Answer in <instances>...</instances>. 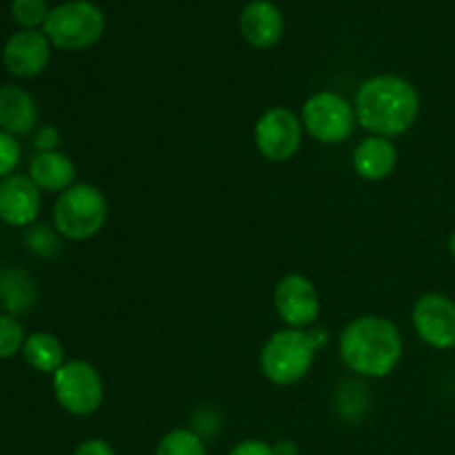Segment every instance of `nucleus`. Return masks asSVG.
I'll use <instances>...</instances> for the list:
<instances>
[{"instance_id":"1","label":"nucleus","mask_w":455,"mask_h":455,"mask_svg":"<svg viewBox=\"0 0 455 455\" xmlns=\"http://www.w3.org/2000/svg\"><path fill=\"white\" fill-rule=\"evenodd\" d=\"M355 118L371 136H403L420 114L418 89L403 76H373L355 92Z\"/></svg>"},{"instance_id":"2","label":"nucleus","mask_w":455,"mask_h":455,"mask_svg":"<svg viewBox=\"0 0 455 455\" xmlns=\"http://www.w3.org/2000/svg\"><path fill=\"white\" fill-rule=\"evenodd\" d=\"M403 336L389 318L363 315L347 324L338 340L340 358L355 376L380 380L403 360Z\"/></svg>"},{"instance_id":"3","label":"nucleus","mask_w":455,"mask_h":455,"mask_svg":"<svg viewBox=\"0 0 455 455\" xmlns=\"http://www.w3.org/2000/svg\"><path fill=\"white\" fill-rule=\"evenodd\" d=\"M329 342L327 329H280L262 345L260 371L271 385L291 387L311 371L315 354Z\"/></svg>"},{"instance_id":"4","label":"nucleus","mask_w":455,"mask_h":455,"mask_svg":"<svg viewBox=\"0 0 455 455\" xmlns=\"http://www.w3.org/2000/svg\"><path fill=\"white\" fill-rule=\"evenodd\" d=\"M107 198L96 185L76 182L53 204V229L67 240L83 243L100 234L107 222Z\"/></svg>"},{"instance_id":"5","label":"nucleus","mask_w":455,"mask_h":455,"mask_svg":"<svg viewBox=\"0 0 455 455\" xmlns=\"http://www.w3.org/2000/svg\"><path fill=\"white\" fill-rule=\"evenodd\" d=\"M43 34L53 47L65 52L89 49L105 34V13L89 0H69L49 12Z\"/></svg>"},{"instance_id":"6","label":"nucleus","mask_w":455,"mask_h":455,"mask_svg":"<svg viewBox=\"0 0 455 455\" xmlns=\"http://www.w3.org/2000/svg\"><path fill=\"white\" fill-rule=\"evenodd\" d=\"M58 404L71 416H92L102 407L105 382L100 371L87 360H67L52 378Z\"/></svg>"},{"instance_id":"7","label":"nucleus","mask_w":455,"mask_h":455,"mask_svg":"<svg viewBox=\"0 0 455 455\" xmlns=\"http://www.w3.org/2000/svg\"><path fill=\"white\" fill-rule=\"evenodd\" d=\"M302 127L323 145H340L354 133L355 109L347 98L336 92H318L302 105Z\"/></svg>"},{"instance_id":"8","label":"nucleus","mask_w":455,"mask_h":455,"mask_svg":"<svg viewBox=\"0 0 455 455\" xmlns=\"http://www.w3.org/2000/svg\"><path fill=\"white\" fill-rule=\"evenodd\" d=\"M302 120L287 107H271L258 118L253 140L262 158L269 163H287L300 151Z\"/></svg>"},{"instance_id":"9","label":"nucleus","mask_w":455,"mask_h":455,"mask_svg":"<svg viewBox=\"0 0 455 455\" xmlns=\"http://www.w3.org/2000/svg\"><path fill=\"white\" fill-rule=\"evenodd\" d=\"M411 323L418 338L431 349L449 351L455 347V300L444 293H425L418 298Z\"/></svg>"},{"instance_id":"10","label":"nucleus","mask_w":455,"mask_h":455,"mask_svg":"<svg viewBox=\"0 0 455 455\" xmlns=\"http://www.w3.org/2000/svg\"><path fill=\"white\" fill-rule=\"evenodd\" d=\"M274 307L289 329H309L320 315V293L302 274H289L278 280Z\"/></svg>"},{"instance_id":"11","label":"nucleus","mask_w":455,"mask_h":455,"mask_svg":"<svg viewBox=\"0 0 455 455\" xmlns=\"http://www.w3.org/2000/svg\"><path fill=\"white\" fill-rule=\"evenodd\" d=\"M52 58V43L43 31L20 29L7 40L3 49V62L16 78H34L43 74Z\"/></svg>"},{"instance_id":"12","label":"nucleus","mask_w":455,"mask_h":455,"mask_svg":"<svg viewBox=\"0 0 455 455\" xmlns=\"http://www.w3.org/2000/svg\"><path fill=\"white\" fill-rule=\"evenodd\" d=\"M43 196L36 182L22 173L0 180V220L9 227H29L38 218Z\"/></svg>"},{"instance_id":"13","label":"nucleus","mask_w":455,"mask_h":455,"mask_svg":"<svg viewBox=\"0 0 455 455\" xmlns=\"http://www.w3.org/2000/svg\"><path fill=\"white\" fill-rule=\"evenodd\" d=\"M240 34L251 47L271 49L283 40V12L271 0H251L240 13Z\"/></svg>"},{"instance_id":"14","label":"nucleus","mask_w":455,"mask_h":455,"mask_svg":"<svg viewBox=\"0 0 455 455\" xmlns=\"http://www.w3.org/2000/svg\"><path fill=\"white\" fill-rule=\"evenodd\" d=\"M351 164L363 180L380 182L394 173L395 164H398V149L391 138L369 136L358 142Z\"/></svg>"},{"instance_id":"15","label":"nucleus","mask_w":455,"mask_h":455,"mask_svg":"<svg viewBox=\"0 0 455 455\" xmlns=\"http://www.w3.org/2000/svg\"><path fill=\"white\" fill-rule=\"evenodd\" d=\"M38 124V107L29 92L16 84L0 87V129L12 136H27Z\"/></svg>"},{"instance_id":"16","label":"nucleus","mask_w":455,"mask_h":455,"mask_svg":"<svg viewBox=\"0 0 455 455\" xmlns=\"http://www.w3.org/2000/svg\"><path fill=\"white\" fill-rule=\"evenodd\" d=\"M29 178L40 191H62L76 185V164L60 151H40L29 164Z\"/></svg>"},{"instance_id":"17","label":"nucleus","mask_w":455,"mask_h":455,"mask_svg":"<svg viewBox=\"0 0 455 455\" xmlns=\"http://www.w3.org/2000/svg\"><path fill=\"white\" fill-rule=\"evenodd\" d=\"M22 355L31 369L40 373H52V376L67 363L62 342L49 331H36L27 336L25 345H22Z\"/></svg>"},{"instance_id":"18","label":"nucleus","mask_w":455,"mask_h":455,"mask_svg":"<svg viewBox=\"0 0 455 455\" xmlns=\"http://www.w3.org/2000/svg\"><path fill=\"white\" fill-rule=\"evenodd\" d=\"M34 278L22 269H9L0 275V305L9 311V315L27 314L36 305Z\"/></svg>"},{"instance_id":"19","label":"nucleus","mask_w":455,"mask_h":455,"mask_svg":"<svg viewBox=\"0 0 455 455\" xmlns=\"http://www.w3.org/2000/svg\"><path fill=\"white\" fill-rule=\"evenodd\" d=\"M154 455H207V447L194 429H173L163 435Z\"/></svg>"},{"instance_id":"20","label":"nucleus","mask_w":455,"mask_h":455,"mask_svg":"<svg viewBox=\"0 0 455 455\" xmlns=\"http://www.w3.org/2000/svg\"><path fill=\"white\" fill-rule=\"evenodd\" d=\"M49 12L44 0H13L12 3V18L22 27V29H36L38 25H44Z\"/></svg>"},{"instance_id":"21","label":"nucleus","mask_w":455,"mask_h":455,"mask_svg":"<svg viewBox=\"0 0 455 455\" xmlns=\"http://www.w3.org/2000/svg\"><path fill=\"white\" fill-rule=\"evenodd\" d=\"M25 329L13 315L0 314V360L12 358L25 345Z\"/></svg>"},{"instance_id":"22","label":"nucleus","mask_w":455,"mask_h":455,"mask_svg":"<svg viewBox=\"0 0 455 455\" xmlns=\"http://www.w3.org/2000/svg\"><path fill=\"white\" fill-rule=\"evenodd\" d=\"M58 231H52L49 227H31L25 235V243L31 253L40 258H52L60 251V240H58Z\"/></svg>"},{"instance_id":"23","label":"nucleus","mask_w":455,"mask_h":455,"mask_svg":"<svg viewBox=\"0 0 455 455\" xmlns=\"http://www.w3.org/2000/svg\"><path fill=\"white\" fill-rule=\"evenodd\" d=\"M18 163H20V145H18L16 136L0 129V180L12 176Z\"/></svg>"},{"instance_id":"24","label":"nucleus","mask_w":455,"mask_h":455,"mask_svg":"<svg viewBox=\"0 0 455 455\" xmlns=\"http://www.w3.org/2000/svg\"><path fill=\"white\" fill-rule=\"evenodd\" d=\"M34 145L36 149H38V154L40 151H56V147L60 145V132H58L53 124H43V127L36 132Z\"/></svg>"},{"instance_id":"25","label":"nucleus","mask_w":455,"mask_h":455,"mask_svg":"<svg viewBox=\"0 0 455 455\" xmlns=\"http://www.w3.org/2000/svg\"><path fill=\"white\" fill-rule=\"evenodd\" d=\"M229 455H275V451L269 443H265V440L249 438L235 444Z\"/></svg>"},{"instance_id":"26","label":"nucleus","mask_w":455,"mask_h":455,"mask_svg":"<svg viewBox=\"0 0 455 455\" xmlns=\"http://www.w3.org/2000/svg\"><path fill=\"white\" fill-rule=\"evenodd\" d=\"M74 455H116V451L109 443H105V440L92 438L80 443L78 447H76Z\"/></svg>"},{"instance_id":"27","label":"nucleus","mask_w":455,"mask_h":455,"mask_svg":"<svg viewBox=\"0 0 455 455\" xmlns=\"http://www.w3.org/2000/svg\"><path fill=\"white\" fill-rule=\"evenodd\" d=\"M274 451L275 455H298V444L293 440H280Z\"/></svg>"},{"instance_id":"28","label":"nucleus","mask_w":455,"mask_h":455,"mask_svg":"<svg viewBox=\"0 0 455 455\" xmlns=\"http://www.w3.org/2000/svg\"><path fill=\"white\" fill-rule=\"evenodd\" d=\"M449 253L455 258V231L451 234V238H449Z\"/></svg>"}]
</instances>
